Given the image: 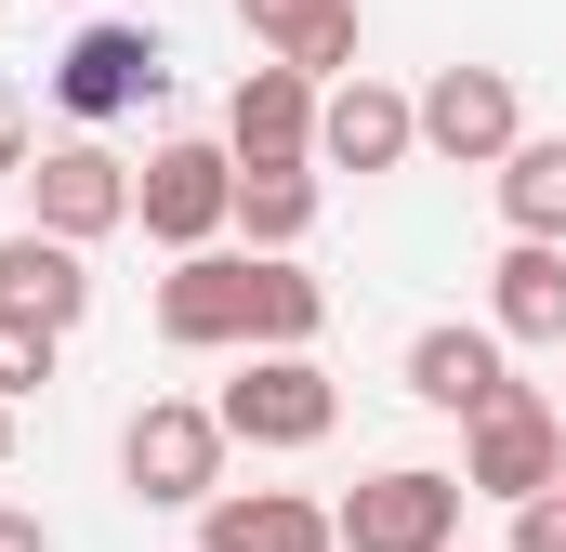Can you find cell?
Instances as JSON below:
<instances>
[{
    "label": "cell",
    "instance_id": "cell-17",
    "mask_svg": "<svg viewBox=\"0 0 566 552\" xmlns=\"http://www.w3.org/2000/svg\"><path fill=\"white\" fill-rule=\"evenodd\" d=\"M238 26L264 53H290V66H316V79L356 66V0H238Z\"/></svg>",
    "mask_w": 566,
    "mask_h": 552
},
{
    "label": "cell",
    "instance_id": "cell-16",
    "mask_svg": "<svg viewBox=\"0 0 566 552\" xmlns=\"http://www.w3.org/2000/svg\"><path fill=\"white\" fill-rule=\"evenodd\" d=\"M316 158H238V237L251 251H303L316 237Z\"/></svg>",
    "mask_w": 566,
    "mask_h": 552
},
{
    "label": "cell",
    "instance_id": "cell-5",
    "mask_svg": "<svg viewBox=\"0 0 566 552\" xmlns=\"http://www.w3.org/2000/svg\"><path fill=\"white\" fill-rule=\"evenodd\" d=\"M171 93V40L158 26H80L66 53H53V106L80 119V132H106V119H133Z\"/></svg>",
    "mask_w": 566,
    "mask_h": 552
},
{
    "label": "cell",
    "instance_id": "cell-18",
    "mask_svg": "<svg viewBox=\"0 0 566 552\" xmlns=\"http://www.w3.org/2000/svg\"><path fill=\"white\" fill-rule=\"evenodd\" d=\"M501 224L514 237H566V132H514V158H501Z\"/></svg>",
    "mask_w": 566,
    "mask_h": 552
},
{
    "label": "cell",
    "instance_id": "cell-20",
    "mask_svg": "<svg viewBox=\"0 0 566 552\" xmlns=\"http://www.w3.org/2000/svg\"><path fill=\"white\" fill-rule=\"evenodd\" d=\"M53 355H66V329H40V316H13V302H0V395H40V382H53Z\"/></svg>",
    "mask_w": 566,
    "mask_h": 552
},
{
    "label": "cell",
    "instance_id": "cell-19",
    "mask_svg": "<svg viewBox=\"0 0 566 552\" xmlns=\"http://www.w3.org/2000/svg\"><path fill=\"white\" fill-rule=\"evenodd\" d=\"M329 289L303 276V251H251V342H316Z\"/></svg>",
    "mask_w": 566,
    "mask_h": 552
},
{
    "label": "cell",
    "instance_id": "cell-12",
    "mask_svg": "<svg viewBox=\"0 0 566 552\" xmlns=\"http://www.w3.org/2000/svg\"><path fill=\"white\" fill-rule=\"evenodd\" d=\"M198 552H343V527L303 487H211L198 500Z\"/></svg>",
    "mask_w": 566,
    "mask_h": 552
},
{
    "label": "cell",
    "instance_id": "cell-14",
    "mask_svg": "<svg viewBox=\"0 0 566 552\" xmlns=\"http://www.w3.org/2000/svg\"><path fill=\"white\" fill-rule=\"evenodd\" d=\"M501 382H514V369H501V329H461V316H434L422 342H409V395H422V408H448V421H474Z\"/></svg>",
    "mask_w": 566,
    "mask_h": 552
},
{
    "label": "cell",
    "instance_id": "cell-9",
    "mask_svg": "<svg viewBox=\"0 0 566 552\" xmlns=\"http://www.w3.org/2000/svg\"><path fill=\"white\" fill-rule=\"evenodd\" d=\"M158 342H185V355H224V342H251V251H171L158 276Z\"/></svg>",
    "mask_w": 566,
    "mask_h": 552
},
{
    "label": "cell",
    "instance_id": "cell-21",
    "mask_svg": "<svg viewBox=\"0 0 566 552\" xmlns=\"http://www.w3.org/2000/svg\"><path fill=\"white\" fill-rule=\"evenodd\" d=\"M514 552H566V474L541 487V500H514Z\"/></svg>",
    "mask_w": 566,
    "mask_h": 552
},
{
    "label": "cell",
    "instance_id": "cell-10",
    "mask_svg": "<svg viewBox=\"0 0 566 552\" xmlns=\"http://www.w3.org/2000/svg\"><path fill=\"white\" fill-rule=\"evenodd\" d=\"M514 132H527V106H514V79H501V66H434V79H422V145H434V158L501 171Z\"/></svg>",
    "mask_w": 566,
    "mask_h": 552
},
{
    "label": "cell",
    "instance_id": "cell-7",
    "mask_svg": "<svg viewBox=\"0 0 566 552\" xmlns=\"http://www.w3.org/2000/svg\"><path fill=\"white\" fill-rule=\"evenodd\" d=\"M422 158V93H382L369 66H343L329 93H316V171H409Z\"/></svg>",
    "mask_w": 566,
    "mask_h": 552
},
{
    "label": "cell",
    "instance_id": "cell-4",
    "mask_svg": "<svg viewBox=\"0 0 566 552\" xmlns=\"http://www.w3.org/2000/svg\"><path fill=\"white\" fill-rule=\"evenodd\" d=\"M461 474H434V460H382L356 500H329V527H343V552H448L461 540Z\"/></svg>",
    "mask_w": 566,
    "mask_h": 552
},
{
    "label": "cell",
    "instance_id": "cell-2",
    "mask_svg": "<svg viewBox=\"0 0 566 552\" xmlns=\"http://www.w3.org/2000/svg\"><path fill=\"white\" fill-rule=\"evenodd\" d=\"M554 474H566V408L541 395V382H501L488 408L461 421V487H474V500L514 513V500H541Z\"/></svg>",
    "mask_w": 566,
    "mask_h": 552
},
{
    "label": "cell",
    "instance_id": "cell-24",
    "mask_svg": "<svg viewBox=\"0 0 566 552\" xmlns=\"http://www.w3.org/2000/svg\"><path fill=\"white\" fill-rule=\"evenodd\" d=\"M0 460H13V395H0Z\"/></svg>",
    "mask_w": 566,
    "mask_h": 552
},
{
    "label": "cell",
    "instance_id": "cell-8",
    "mask_svg": "<svg viewBox=\"0 0 566 552\" xmlns=\"http://www.w3.org/2000/svg\"><path fill=\"white\" fill-rule=\"evenodd\" d=\"M13 184H27V224H53V237H80V251L133 224V171H119L93 132H80V145H40Z\"/></svg>",
    "mask_w": 566,
    "mask_h": 552
},
{
    "label": "cell",
    "instance_id": "cell-25",
    "mask_svg": "<svg viewBox=\"0 0 566 552\" xmlns=\"http://www.w3.org/2000/svg\"><path fill=\"white\" fill-rule=\"evenodd\" d=\"M554 408H566V382H554Z\"/></svg>",
    "mask_w": 566,
    "mask_h": 552
},
{
    "label": "cell",
    "instance_id": "cell-13",
    "mask_svg": "<svg viewBox=\"0 0 566 552\" xmlns=\"http://www.w3.org/2000/svg\"><path fill=\"white\" fill-rule=\"evenodd\" d=\"M0 302H13V316H40V329H80V316H93V251H80V237H53V224L0 237Z\"/></svg>",
    "mask_w": 566,
    "mask_h": 552
},
{
    "label": "cell",
    "instance_id": "cell-3",
    "mask_svg": "<svg viewBox=\"0 0 566 552\" xmlns=\"http://www.w3.org/2000/svg\"><path fill=\"white\" fill-rule=\"evenodd\" d=\"M238 447H329V421H343V382L316 369V342H251V369L211 395Z\"/></svg>",
    "mask_w": 566,
    "mask_h": 552
},
{
    "label": "cell",
    "instance_id": "cell-1",
    "mask_svg": "<svg viewBox=\"0 0 566 552\" xmlns=\"http://www.w3.org/2000/svg\"><path fill=\"white\" fill-rule=\"evenodd\" d=\"M224 408H198V395H145L133 434H119V487H133L145 513H198L211 487H224Z\"/></svg>",
    "mask_w": 566,
    "mask_h": 552
},
{
    "label": "cell",
    "instance_id": "cell-15",
    "mask_svg": "<svg viewBox=\"0 0 566 552\" xmlns=\"http://www.w3.org/2000/svg\"><path fill=\"white\" fill-rule=\"evenodd\" d=\"M488 329L501 342H566V237H514L488 264Z\"/></svg>",
    "mask_w": 566,
    "mask_h": 552
},
{
    "label": "cell",
    "instance_id": "cell-11",
    "mask_svg": "<svg viewBox=\"0 0 566 552\" xmlns=\"http://www.w3.org/2000/svg\"><path fill=\"white\" fill-rule=\"evenodd\" d=\"M316 66H238V93H224V158H316Z\"/></svg>",
    "mask_w": 566,
    "mask_h": 552
},
{
    "label": "cell",
    "instance_id": "cell-6",
    "mask_svg": "<svg viewBox=\"0 0 566 552\" xmlns=\"http://www.w3.org/2000/svg\"><path fill=\"white\" fill-rule=\"evenodd\" d=\"M133 224L158 251H211V237L238 224V158H224V145H158L133 171Z\"/></svg>",
    "mask_w": 566,
    "mask_h": 552
},
{
    "label": "cell",
    "instance_id": "cell-22",
    "mask_svg": "<svg viewBox=\"0 0 566 552\" xmlns=\"http://www.w3.org/2000/svg\"><path fill=\"white\" fill-rule=\"evenodd\" d=\"M27 158H40V132H27V106L0 93V171H27Z\"/></svg>",
    "mask_w": 566,
    "mask_h": 552
},
{
    "label": "cell",
    "instance_id": "cell-23",
    "mask_svg": "<svg viewBox=\"0 0 566 552\" xmlns=\"http://www.w3.org/2000/svg\"><path fill=\"white\" fill-rule=\"evenodd\" d=\"M0 552H53V527H40V513H13V500H0Z\"/></svg>",
    "mask_w": 566,
    "mask_h": 552
}]
</instances>
